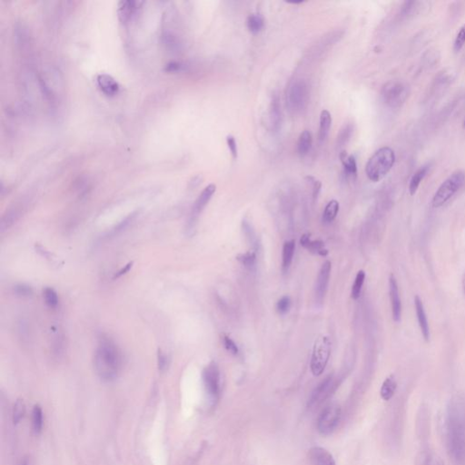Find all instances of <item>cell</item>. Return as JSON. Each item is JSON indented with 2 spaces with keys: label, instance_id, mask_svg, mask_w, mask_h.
I'll use <instances>...</instances> for the list:
<instances>
[{
  "label": "cell",
  "instance_id": "6da1fadb",
  "mask_svg": "<svg viewBox=\"0 0 465 465\" xmlns=\"http://www.w3.org/2000/svg\"><path fill=\"white\" fill-rule=\"evenodd\" d=\"M123 357L120 349L108 337H102L95 354V369L101 380L111 382L120 373Z\"/></svg>",
  "mask_w": 465,
  "mask_h": 465
},
{
  "label": "cell",
  "instance_id": "7a4b0ae2",
  "mask_svg": "<svg viewBox=\"0 0 465 465\" xmlns=\"http://www.w3.org/2000/svg\"><path fill=\"white\" fill-rule=\"evenodd\" d=\"M395 162L394 150L387 146L382 147L370 158L366 164V175L371 181L379 182L390 172Z\"/></svg>",
  "mask_w": 465,
  "mask_h": 465
},
{
  "label": "cell",
  "instance_id": "3957f363",
  "mask_svg": "<svg viewBox=\"0 0 465 465\" xmlns=\"http://www.w3.org/2000/svg\"><path fill=\"white\" fill-rule=\"evenodd\" d=\"M464 182L465 174L462 171H456L451 174L436 191L432 198V206L435 208L443 206L461 189Z\"/></svg>",
  "mask_w": 465,
  "mask_h": 465
},
{
  "label": "cell",
  "instance_id": "277c9868",
  "mask_svg": "<svg viewBox=\"0 0 465 465\" xmlns=\"http://www.w3.org/2000/svg\"><path fill=\"white\" fill-rule=\"evenodd\" d=\"M331 354V341L326 335H320L316 338L313 347L311 358L312 374L319 376L324 373Z\"/></svg>",
  "mask_w": 465,
  "mask_h": 465
},
{
  "label": "cell",
  "instance_id": "5b68a950",
  "mask_svg": "<svg viewBox=\"0 0 465 465\" xmlns=\"http://www.w3.org/2000/svg\"><path fill=\"white\" fill-rule=\"evenodd\" d=\"M382 98L383 102L390 108L401 107L409 96V87L400 80H392L387 82L382 88Z\"/></svg>",
  "mask_w": 465,
  "mask_h": 465
},
{
  "label": "cell",
  "instance_id": "8992f818",
  "mask_svg": "<svg viewBox=\"0 0 465 465\" xmlns=\"http://www.w3.org/2000/svg\"><path fill=\"white\" fill-rule=\"evenodd\" d=\"M449 455L455 465H465V429L447 428Z\"/></svg>",
  "mask_w": 465,
  "mask_h": 465
},
{
  "label": "cell",
  "instance_id": "52a82bcc",
  "mask_svg": "<svg viewBox=\"0 0 465 465\" xmlns=\"http://www.w3.org/2000/svg\"><path fill=\"white\" fill-rule=\"evenodd\" d=\"M203 386L208 397L212 403H216L220 397V370L216 361H211L204 367L202 374Z\"/></svg>",
  "mask_w": 465,
  "mask_h": 465
},
{
  "label": "cell",
  "instance_id": "ba28073f",
  "mask_svg": "<svg viewBox=\"0 0 465 465\" xmlns=\"http://www.w3.org/2000/svg\"><path fill=\"white\" fill-rule=\"evenodd\" d=\"M447 428L465 429V393H457L447 407Z\"/></svg>",
  "mask_w": 465,
  "mask_h": 465
},
{
  "label": "cell",
  "instance_id": "9c48e42d",
  "mask_svg": "<svg viewBox=\"0 0 465 465\" xmlns=\"http://www.w3.org/2000/svg\"><path fill=\"white\" fill-rule=\"evenodd\" d=\"M309 99L308 85L303 79L296 80L291 85L287 93L288 107L293 112H300L307 106Z\"/></svg>",
  "mask_w": 465,
  "mask_h": 465
},
{
  "label": "cell",
  "instance_id": "30bf717a",
  "mask_svg": "<svg viewBox=\"0 0 465 465\" xmlns=\"http://www.w3.org/2000/svg\"><path fill=\"white\" fill-rule=\"evenodd\" d=\"M341 415V407L337 403L325 407L317 420V430L319 433L324 436L332 434L339 424Z\"/></svg>",
  "mask_w": 465,
  "mask_h": 465
},
{
  "label": "cell",
  "instance_id": "8fae6325",
  "mask_svg": "<svg viewBox=\"0 0 465 465\" xmlns=\"http://www.w3.org/2000/svg\"><path fill=\"white\" fill-rule=\"evenodd\" d=\"M216 185L210 184L200 194L198 198L195 202L193 209H192L191 217H190V220L188 222L187 231L190 232L193 229L195 228V222L197 220V217L204 209V208L208 205V203H209V201L211 200L213 195L216 193Z\"/></svg>",
  "mask_w": 465,
  "mask_h": 465
},
{
  "label": "cell",
  "instance_id": "7c38bea8",
  "mask_svg": "<svg viewBox=\"0 0 465 465\" xmlns=\"http://www.w3.org/2000/svg\"><path fill=\"white\" fill-rule=\"evenodd\" d=\"M334 388V381L332 376L325 378L324 381L320 382L313 391L310 398L308 400V408H316L319 406L320 404L324 403L330 395H332V391Z\"/></svg>",
  "mask_w": 465,
  "mask_h": 465
},
{
  "label": "cell",
  "instance_id": "4fadbf2b",
  "mask_svg": "<svg viewBox=\"0 0 465 465\" xmlns=\"http://www.w3.org/2000/svg\"><path fill=\"white\" fill-rule=\"evenodd\" d=\"M332 264L330 261H325L320 268L316 282V300L317 303H323L324 296L328 289L329 281L331 276Z\"/></svg>",
  "mask_w": 465,
  "mask_h": 465
},
{
  "label": "cell",
  "instance_id": "5bb4252c",
  "mask_svg": "<svg viewBox=\"0 0 465 465\" xmlns=\"http://www.w3.org/2000/svg\"><path fill=\"white\" fill-rule=\"evenodd\" d=\"M389 295L393 319L395 323H400L402 319V302L399 294L398 283L395 275L392 274L389 277Z\"/></svg>",
  "mask_w": 465,
  "mask_h": 465
},
{
  "label": "cell",
  "instance_id": "9a60e30c",
  "mask_svg": "<svg viewBox=\"0 0 465 465\" xmlns=\"http://www.w3.org/2000/svg\"><path fill=\"white\" fill-rule=\"evenodd\" d=\"M309 460L312 465H337L332 454L326 449L320 446L310 449Z\"/></svg>",
  "mask_w": 465,
  "mask_h": 465
},
{
  "label": "cell",
  "instance_id": "2e32d148",
  "mask_svg": "<svg viewBox=\"0 0 465 465\" xmlns=\"http://www.w3.org/2000/svg\"><path fill=\"white\" fill-rule=\"evenodd\" d=\"M415 306H416V316H417V320H418V324H419L422 334L424 337V340L429 342L430 337H431L430 335V326L428 323L427 316H426L425 309H424V303L418 295H416L415 297Z\"/></svg>",
  "mask_w": 465,
  "mask_h": 465
},
{
  "label": "cell",
  "instance_id": "e0dca14e",
  "mask_svg": "<svg viewBox=\"0 0 465 465\" xmlns=\"http://www.w3.org/2000/svg\"><path fill=\"white\" fill-rule=\"evenodd\" d=\"M96 84L100 90L104 93L106 96H115L119 92V84L113 79L111 75L101 74L96 77Z\"/></svg>",
  "mask_w": 465,
  "mask_h": 465
},
{
  "label": "cell",
  "instance_id": "ac0fdd59",
  "mask_svg": "<svg viewBox=\"0 0 465 465\" xmlns=\"http://www.w3.org/2000/svg\"><path fill=\"white\" fill-rule=\"evenodd\" d=\"M300 244L309 252L318 254L321 256H326L328 254V250L325 248L324 243L321 240H312L309 234H304L300 239Z\"/></svg>",
  "mask_w": 465,
  "mask_h": 465
},
{
  "label": "cell",
  "instance_id": "d6986e66",
  "mask_svg": "<svg viewBox=\"0 0 465 465\" xmlns=\"http://www.w3.org/2000/svg\"><path fill=\"white\" fill-rule=\"evenodd\" d=\"M269 119H270L271 127L274 132H277L281 123H282V112H281V105L280 99L277 95H274L271 100L270 108H269Z\"/></svg>",
  "mask_w": 465,
  "mask_h": 465
},
{
  "label": "cell",
  "instance_id": "ffe728a7",
  "mask_svg": "<svg viewBox=\"0 0 465 465\" xmlns=\"http://www.w3.org/2000/svg\"><path fill=\"white\" fill-rule=\"evenodd\" d=\"M295 240H289L285 242L282 246V270L283 273H287L290 268L294 254H295Z\"/></svg>",
  "mask_w": 465,
  "mask_h": 465
},
{
  "label": "cell",
  "instance_id": "44dd1931",
  "mask_svg": "<svg viewBox=\"0 0 465 465\" xmlns=\"http://www.w3.org/2000/svg\"><path fill=\"white\" fill-rule=\"evenodd\" d=\"M332 125V116L327 110H323L320 115L319 139L324 141L328 137L329 131Z\"/></svg>",
  "mask_w": 465,
  "mask_h": 465
},
{
  "label": "cell",
  "instance_id": "7402d4cb",
  "mask_svg": "<svg viewBox=\"0 0 465 465\" xmlns=\"http://www.w3.org/2000/svg\"><path fill=\"white\" fill-rule=\"evenodd\" d=\"M341 162L343 164L345 173L347 176H356L357 174V164L353 156H348L346 152L343 151L340 154Z\"/></svg>",
  "mask_w": 465,
  "mask_h": 465
},
{
  "label": "cell",
  "instance_id": "603a6c76",
  "mask_svg": "<svg viewBox=\"0 0 465 465\" xmlns=\"http://www.w3.org/2000/svg\"><path fill=\"white\" fill-rule=\"evenodd\" d=\"M397 388V382L395 381L394 376L386 378L383 382H382L381 390H380V395L382 400L384 401H389L393 398L395 395V391Z\"/></svg>",
  "mask_w": 465,
  "mask_h": 465
},
{
  "label": "cell",
  "instance_id": "cb8c5ba5",
  "mask_svg": "<svg viewBox=\"0 0 465 465\" xmlns=\"http://www.w3.org/2000/svg\"><path fill=\"white\" fill-rule=\"evenodd\" d=\"M313 145V137L310 131L304 130L300 135L298 143H297V150L300 156L304 157L310 152Z\"/></svg>",
  "mask_w": 465,
  "mask_h": 465
},
{
  "label": "cell",
  "instance_id": "d4e9b609",
  "mask_svg": "<svg viewBox=\"0 0 465 465\" xmlns=\"http://www.w3.org/2000/svg\"><path fill=\"white\" fill-rule=\"evenodd\" d=\"M429 168H430L429 165L422 166L419 170H417V172H416L415 174L411 176L410 185H409V191H410V194L411 195L416 194L418 187H419L420 184L423 181V179L425 177V175L427 174Z\"/></svg>",
  "mask_w": 465,
  "mask_h": 465
},
{
  "label": "cell",
  "instance_id": "484cf974",
  "mask_svg": "<svg viewBox=\"0 0 465 465\" xmlns=\"http://www.w3.org/2000/svg\"><path fill=\"white\" fill-rule=\"evenodd\" d=\"M340 204L337 200H331L325 206L324 214H323V222L324 224H330L335 219L338 212H339Z\"/></svg>",
  "mask_w": 465,
  "mask_h": 465
},
{
  "label": "cell",
  "instance_id": "4316f807",
  "mask_svg": "<svg viewBox=\"0 0 465 465\" xmlns=\"http://www.w3.org/2000/svg\"><path fill=\"white\" fill-rule=\"evenodd\" d=\"M246 25L247 29L252 34H258L261 32L262 29H264L265 25V20L262 17L261 15L258 14H253L250 15L247 20H246Z\"/></svg>",
  "mask_w": 465,
  "mask_h": 465
},
{
  "label": "cell",
  "instance_id": "83f0119b",
  "mask_svg": "<svg viewBox=\"0 0 465 465\" xmlns=\"http://www.w3.org/2000/svg\"><path fill=\"white\" fill-rule=\"evenodd\" d=\"M136 4H137V2H133V1L121 2L119 5V9H118V15H119V18L122 22H126L130 19V17L136 9V6H135Z\"/></svg>",
  "mask_w": 465,
  "mask_h": 465
},
{
  "label": "cell",
  "instance_id": "f1b7e54d",
  "mask_svg": "<svg viewBox=\"0 0 465 465\" xmlns=\"http://www.w3.org/2000/svg\"><path fill=\"white\" fill-rule=\"evenodd\" d=\"M43 428V411L40 405H35L32 410V429L36 434H39Z\"/></svg>",
  "mask_w": 465,
  "mask_h": 465
},
{
  "label": "cell",
  "instance_id": "f546056e",
  "mask_svg": "<svg viewBox=\"0 0 465 465\" xmlns=\"http://www.w3.org/2000/svg\"><path fill=\"white\" fill-rule=\"evenodd\" d=\"M365 280H366V272L364 270L359 271L356 274V277H355L353 287H352V292H351V296L353 300H357L360 297L363 286L365 283Z\"/></svg>",
  "mask_w": 465,
  "mask_h": 465
},
{
  "label": "cell",
  "instance_id": "4dcf8cb0",
  "mask_svg": "<svg viewBox=\"0 0 465 465\" xmlns=\"http://www.w3.org/2000/svg\"><path fill=\"white\" fill-rule=\"evenodd\" d=\"M237 259L241 264L242 266H245V268L253 270L255 267L256 264V254L253 251H249L245 253H240L237 256Z\"/></svg>",
  "mask_w": 465,
  "mask_h": 465
},
{
  "label": "cell",
  "instance_id": "1f68e13d",
  "mask_svg": "<svg viewBox=\"0 0 465 465\" xmlns=\"http://www.w3.org/2000/svg\"><path fill=\"white\" fill-rule=\"evenodd\" d=\"M25 414V404L22 399H18L13 408V423L15 425L19 424Z\"/></svg>",
  "mask_w": 465,
  "mask_h": 465
},
{
  "label": "cell",
  "instance_id": "d6a6232c",
  "mask_svg": "<svg viewBox=\"0 0 465 465\" xmlns=\"http://www.w3.org/2000/svg\"><path fill=\"white\" fill-rule=\"evenodd\" d=\"M353 127L351 124H346L341 129L340 133L337 136V146L342 147L348 143L353 135Z\"/></svg>",
  "mask_w": 465,
  "mask_h": 465
},
{
  "label": "cell",
  "instance_id": "836d02e7",
  "mask_svg": "<svg viewBox=\"0 0 465 465\" xmlns=\"http://www.w3.org/2000/svg\"><path fill=\"white\" fill-rule=\"evenodd\" d=\"M44 298L47 306L50 308H56L58 304V296L57 292L50 287H46L44 290Z\"/></svg>",
  "mask_w": 465,
  "mask_h": 465
},
{
  "label": "cell",
  "instance_id": "e575fe53",
  "mask_svg": "<svg viewBox=\"0 0 465 465\" xmlns=\"http://www.w3.org/2000/svg\"><path fill=\"white\" fill-rule=\"evenodd\" d=\"M242 225H243V231L245 232V237L247 238V240L249 241L250 245H252L253 246H256L257 245L256 237H255V234H254L252 225L246 220L243 221Z\"/></svg>",
  "mask_w": 465,
  "mask_h": 465
},
{
  "label": "cell",
  "instance_id": "d590c367",
  "mask_svg": "<svg viewBox=\"0 0 465 465\" xmlns=\"http://www.w3.org/2000/svg\"><path fill=\"white\" fill-rule=\"evenodd\" d=\"M136 216H137V213H133V214L129 215L127 217H125L124 220L120 222L115 228L113 229L112 231L110 232V236H116L117 234L122 232L123 230H125L129 224L132 223V221L136 218Z\"/></svg>",
  "mask_w": 465,
  "mask_h": 465
},
{
  "label": "cell",
  "instance_id": "8d00e7d4",
  "mask_svg": "<svg viewBox=\"0 0 465 465\" xmlns=\"http://www.w3.org/2000/svg\"><path fill=\"white\" fill-rule=\"evenodd\" d=\"M291 299L289 296H282L276 303V310L280 315H286L290 311Z\"/></svg>",
  "mask_w": 465,
  "mask_h": 465
},
{
  "label": "cell",
  "instance_id": "74e56055",
  "mask_svg": "<svg viewBox=\"0 0 465 465\" xmlns=\"http://www.w3.org/2000/svg\"><path fill=\"white\" fill-rule=\"evenodd\" d=\"M17 217H18V213H17V211H10V212L8 213V214L5 216L2 222H1V229H2V231L10 227V226L14 224V222L17 220Z\"/></svg>",
  "mask_w": 465,
  "mask_h": 465
},
{
  "label": "cell",
  "instance_id": "f35d334b",
  "mask_svg": "<svg viewBox=\"0 0 465 465\" xmlns=\"http://www.w3.org/2000/svg\"><path fill=\"white\" fill-rule=\"evenodd\" d=\"M169 364H170L169 357L166 355V353H163L161 350H159L158 354V369L160 370L161 372H164L168 368Z\"/></svg>",
  "mask_w": 465,
  "mask_h": 465
},
{
  "label": "cell",
  "instance_id": "ab89813d",
  "mask_svg": "<svg viewBox=\"0 0 465 465\" xmlns=\"http://www.w3.org/2000/svg\"><path fill=\"white\" fill-rule=\"evenodd\" d=\"M465 43V25H462V28L460 29L459 33L457 35L456 38H455V41H454V45H453V48H454V51H460L461 47L463 46Z\"/></svg>",
  "mask_w": 465,
  "mask_h": 465
},
{
  "label": "cell",
  "instance_id": "60d3db41",
  "mask_svg": "<svg viewBox=\"0 0 465 465\" xmlns=\"http://www.w3.org/2000/svg\"><path fill=\"white\" fill-rule=\"evenodd\" d=\"M223 341H224V348L226 349V351L234 355H237L239 352L237 344L227 335H224Z\"/></svg>",
  "mask_w": 465,
  "mask_h": 465
},
{
  "label": "cell",
  "instance_id": "b9f144b4",
  "mask_svg": "<svg viewBox=\"0 0 465 465\" xmlns=\"http://www.w3.org/2000/svg\"><path fill=\"white\" fill-rule=\"evenodd\" d=\"M14 292H15L16 295L23 296V297L30 296L33 294L32 288L29 286H27V285H17V286L14 287Z\"/></svg>",
  "mask_w": 465,
  "mask_h": 465
},
{
  "label": "cell",
  "instance_id": "7bdbcfd3",
  "mask_svg": "<svg viewBox=\"0 0 465 465\" xmlns=\"http://www.w3.org/2000/svg\"><path fill=\"white\" fill-rule=\"evenodd\" d=\"M226 144L228 146L229 150L231 152L232 158L237 159L238 157V149H237V144L236 141V138L232 135H229L226 137Z\"/></svg>",
  "mask_w": 465,
  "mask_h": 465
},
{
  "label": "cell",
  "instance_id": "ee69618b",
  "mask_svg": "<svg viewBox=\"0 0 465 465\" xmlns=\"http://www.w3.org/2000/svg\"><path fill=\"white\" fill-rule=\"evenodd\" d=\"M312 182H313V195H314V200L316 201L319 195L320 189H321V183L319 181H316V179L310 177Z\"/></svg>",
  "mask_w": 465,
  "mask_h": 465
},
{
  "label": "cell",
  "instance_id": "f6af8a7d",
  "mask_svg": "<svg viewBox=\"0 0 465 465\" xmlns=\"http://www.w3.org/2000/svg\"><path fill=\"white\" fill-rule=\"evenodd\" d=\"M132 266H133V262H130L126 266H124L121 270L118 271V272L115 274L114 278H119L121 276H123L124 274H127L129 271L131 270Z\"/></svg>",
  "mask_w": 465,
  "mask_h": 465
},
{
  "label": "cell",
  "instance_id": "bcb514c9",
  "mask_svg": "<svg viewBox=\"0 0 465 465\" xmlns=\"http://www.w3.org/2000/svg\"><path fill=\"white\" fill-rule=\"evenodd\" d=\"M416 465H427L426 453H420L419 456L417 457V460H416Z\"/></svg>",
  "mask_w": 465,
  "mask_h": 465
},
{
  "label": "cell",
  "instance_id": "7dc6e473",
  "mask_svg": "<svg viewBox=\"0 0 465 465\" xmlns=\"http://www.w3.org/2000/svg\"><path fill=\"white\" fill-rule=\"evenodd\" d=\"M462 288H463V292H464L465 295V274L464 276H463V278H462Z\"/></svg>",
  "mask_w": 465,
  "mask_h": 465
},
{
  "label": "cell",
  "instance_id": "c3c4849f",
  "mask_svg": "<svg viewBox=\"0 0 465 465\" xmlns=\"http://www.w3.org/2000/svg\"><path fill=\"white\" fill-rule=\"evenodd\" d=\"M20 465H29V461H22V462H21Z\"/></svg>",
  "mask_w": 465,
  "mask_h": 465
},
{
  "label": "cell",
  "instance_id": "681fc988",
  "mask_svg": "<svg viewBox=\"0 0 465 465\" xmlns=\"http://www.w3.org/2000/svg\"><path fill=\"white\" fill-rule=\"evenodd\" d=\"M464 126H465V122H464Z\"/></svg>",
  "mask_w": 465,
  "mask_h": 465
}]
</instances>
